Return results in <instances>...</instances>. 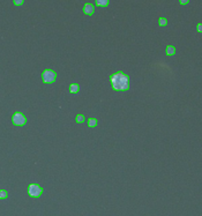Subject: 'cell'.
Returning a JSON list of instances; mask_svg holds the SVG:
<instances>
[{
	"label": "cell",
	"mask_w": 202,
	"mask_h": 216,
	"mask_svg": "<svg viewBox=\"0 0 202 216\" xmlns=\"http://www.w3.org/2000/svg\"><path fill=\"white\" fill-rule=\"evenodd\" d=\"M111 85L114 90L126 91L129 88V78L123 72H117L110 78Z\"/></svg>",
	"instance_id": "obj_1"
},
{
	"label": "cell",
	"mask_w": 202,
	"mask_h": 216,
	"mask_svg": "<svg viewBox=\"0 0 202 216\" xmlns=\"http://www.w3.org/2000/svg\"><path fill=\"white\" fill-rule=\"evenodd\" d=\"M42 193H43V188L38 184H30L28 186V194L31 198H40Z\"/></svg>",
	"instance_id": "obj_2"
},
{
	"label": "cell",
	"mask_w": 202,
	"mask_h": 216,
	"mask_svg": "<svg viewBox=\"0 0 202 216\" xmlns=\"http://www.w3.org/2000/svg\"><path fill=\"white\" fill-rule=\"evenodd\" d=\"M55 78H57V73L52 70H45L42 73V79L45 83H52L55 81Z\"/></svg>",
	"instance_id": "obj_3"
},
{
	"label": "cell",
	"mask_w": 202,
	"mask_h": 216,
	"mask_svg": "<svg viewBox=\"0 0 202 216\" xmlns=\"http://www.w3.org/2000/svg\"><path fill=\"white\" fill-rule=\"evenodd\" d=\"M12 121H13V124L16 126H23L27 123V118L23 113H21V112H15L13 117H12Z\"/></svg>",
	"instance_id": "obj_4"
},
{
	"label": "cell",
	"mask_w": 202,
	"mask_h": 216,
	"mask_svg": "<svg viewBox=\"0 0 202 216\" xmlns=\"http://www.w3.org/2000/svg\"><path fill=\"white\" fill-rule=\"evenodd\" d=\"M94 6L91 5V4H86L83 7V12L87 14V15H91L93 13H94Z\"/></svg>",
	"instance_id": "obj_5"
},
{
	"label": "cell",
	"mask_w": 202,
	"mask_h": 216,
	"mask_svg": "<svg viewBox=\"0 0 202 216\" xmlns=\"http://www.w3.org/2000/svg\"><path fill=\"white\" fill-rule=\"evenodd\" d=\"M80 87L79 85H76V83H72V85H69V93L71 94H76L78 91H79Z\"/></svg>",
	"instance_id": "obj_6"
},
{
	"label": "cell",
	"mask_w": 202,
	"mask_h": 216,
	"mask_svg": "<svg viewBox=\"0 0 202 216\" xmlns=\"http://www.w3.org/2000/svg\"><path fill=\"white\" fill-rule=\"evenodd\" d=\"M165 52H166V55H173L174 53H176V49H174V46H172V45H168L166 46Z\"/></svg>",
	"instance_id": "obj_7"
},
{
	"label": "cell",
	"mask_w": 202,
	"mask_h": 216,
	"mask_svg": "<svg viewBox=\"0 0 202 216\" xmlns=\"http://www.w3.org/2000/svg\"><path fill=\"white\" fill-rule=\"evenodd\" d=\"M96 4L101 7H105V6H108L109 0H96Z\"/></svg>",
	"instance_id": "obj_8"
},
{
	"label": "cell",
	"mask_w": 202,
	"mask_h": 216,
	"mask_svg": "<svg viewBox=\"0 0 202 216\" xmlns=\"http://www.w3.org/2000/svg\"><path fill=\"white\" fill-rule=\"evenodd\" d=\"M96 125H97V119H95V118H91V119H89V121H88V126H89V127H95Z\"/></svg>",
	"instance_id": "obj_9"
},
{
	"label": "cell",
	"mask_w": 202,
	"mask_h": 216,
	"mask_svg": "<svg viewBox=\"0 0 202 216\" xmlns=\"http://www.w3.org/2000/svg\"><path fill=\"white\" fill-rule=\"evenodd\" d=\"M158 25H161V27H164V25H168V21L165 17H159V20H158Z\"/></svg>",
	"instance_id": "obj_10"
},
{
	"label": "cell",
	"mask_w": 202,
	"mask_h": 216,
	"mask_svg": "<svg viewBox=\"0 0 202 216\" xmlns=\"http://www.w3.org/2000/svg\"><path fill=\"white\" fill-rule=\"evenodd\" d=\"M7 196H8V193H7V191H5V190L0 191V199H6Z\"/></svg>",
	"instance_id": "obj_11"
},
{
	"label": "cell",
	"mask_w": 202,
	"mask_h": 216,
	"mask_svg": "<svg viewBox=\"0 0 202 216\" xmlns=\"http://www.w3.org/2000/svg\"><path fill=\"white\" fill-rule=\"evenodd\" d=\"M83 121H84L83 115H78V116H76V123H80V124H81V123H83Z\"/></svg>",
	"instance_id": "obj_12"
},
{
	"label": "cell",
	"mask_w": 202,
	"mask_h": 216,
	"mask_svg": "<svg viewBox=\"0 0 202 216\" xmlns=\"http://www.w3.org/2000/svg\"><path fill=\"white\" fill-rule=\"evenodd\" d=\"M23 1H25V0H13V2H14L15 6H21L23 4Z\"/></svg>",
	"instance_id": "obj_13"
},
{
	"label": "cell",
	"mask_w": 202,
	"mask_h": 216,
	"mask_svg": "<svg viewBox=\"0 0 202 216\" xmlns=\"http://www.w3.org/2000/svg\"><path fill=\"white\" fill-rule=\"evenodd\" d=\"M197 31H199V32H202V23L197 25Z\"/></svg>",
	"instance_id": "obj_14"
},
{
	"label": "cell",
	"mask_w": 202,
	"mask_h": 216,
	"mask_svg": "<svg viewBox=\"0 0 202 216\" xmlns=\"http://www.w3.org/2000/svg\"><path fill=\"white\" fill-rule=\"evenodd\" d=\"M179 1H180L181 5H186V4L188 2V0H179Z\"/></svg>",
	"instance_id": "obj_15"
}]
</instances>
